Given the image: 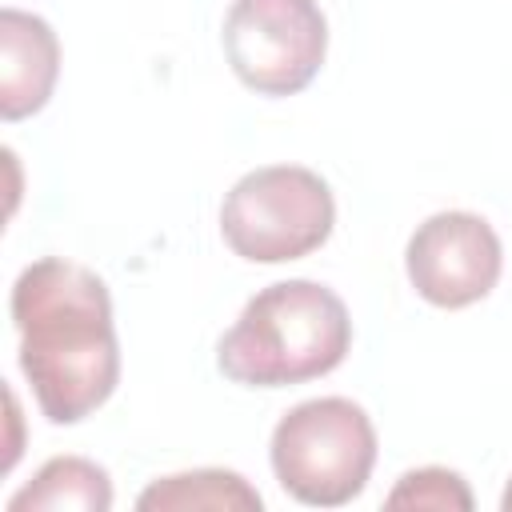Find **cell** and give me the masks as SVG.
Wrapping results in <instances>:
<instances>
[{"instance_id":"30bf717a","label":"cell","mask_w":512,"mask_h":512,"mask_svg":"<svg viewBox=\"0 0 512 512\" xmlns=\"http://www.w3.org/2000/svg\"><path fill=\"white\" fill-rule=\"evenodd\" d=\"M388 508H436V512H468L472 492L460 472L452 468H412L396 480V488L384 496Z\"/></svg>"},{"instance_id":"7a4b0ae2","label":"cell","mask_w":512,"mask_h":512,"mask_svg":"<svg viewBox=\"0 0 512 512\" xmlns=\"http://www.w3.org/2000/svg\"><path fill=\"white\" fill-rule=\"evenodd\" d=\"M352 348L344 300L316 280H280L260 288L224 332L216 364L228 380L284 388L328 376Z\"/></svg>"},{"instance_id":"6da1fadb","label":"cell","mask_w":512,"mask_h":512,"mask_svg":"<svg viewBox=\"0 0 512 512\" xmlns=\"http://www.w3.org/2000/svg\"><path fill=\"white\" fill-rule=\"evenodd\" d=\"M20 372L52 424H80L120 384L108 284L72 260L44 256L12 284Z\"/></svg>"},{"instance_id":"ba28073f","label":"cell","mask_w":512,"mask_h":512,"mask_svg":"<svg viewBox=\"0 0 512 512\" xmlns=\"http://www.w3.org/2000/svg\"><path fill=\"white\" fill-rule=\"evenodd\" d=\"M112 480L96 460L52 456L40 472L8 496V512H108Z\"/></svg>"},{"instance_id":"9c48e42d","label":"cell","mask_w":512,"mask_h":512,"mask_svg":"<svg viewBox=\"0 0 512 512\" xmlns=\"http://www.w3.org/2000/svg\"><path fill=\"white\" fill-rule=\"evenodd\" d=\"M260 492L232 468H192L152 480L140 496V512H260Z\"/></svg>"},{"instance_id":"8fae6325","label":"cell","mask_w":512,"mask_h":512,"mask_svg":"<svg viewBox=\"0 0 512 512\" xmlns=\"http://www.w3.org/2000/svg\"><path fill=\"white\" fill-rule=\"evenodd\" d=\"M500 508L512 512V480H508V488H504V496H500Z\"/></svg>"},{"instance_id":"52a82bcc","label":"cell","mask_w":512,"mask_h":512,"mask_svg":"<svg viewBox=\"0 0 512 512\" xmlns=\"http://www.w3.org/2000/svg\"><path fill=\"white\" fill-rule=\"evenodd\" d=\"M60 76V40L48 20L4 8L0 12V116L24 120L40 112Z\"/></svg>"},{"instance_id":"3957f363","label":"cell","mask_w":512,"mask_h":512,"mask_svg":"<svg viewBox=\"0 0 512 512\" xmlns=\"http://www.w3.org/2000/svg\"><path fill=\"white\" fill-rule=\"evenodd\" d=\"M272 472L280 488L312 508L356 500L376 464V428L348 396H316L288 408L272 428Z\"/></svg>"},{"instance_id":"277c9868","label":"cell","mask_w":512,"mask_h":512,"mask_svg":"<svg viewBox=\"0 0 512 512\" xmlns=\"http://www.w3.org/2000/svg\"><path fill=\"white\" fill-rule=\"evenodd\" d=\"M336 224L332 188L300 164H268L232 184L220 204L224 244L252 264H284L316 252Z\"/></svg>"},{"instance_id":"5b68a950","label":"cell","mask_w":512,"mask_h":512,"mask_svg":"<svg viewBox=\"0 0 512 512\" xmlns=\"http://www.w3.org/2000/svg\"><path fill=\"white\" fill-rule=\"evenodd\" d=\"M328 52V20L316 0H232L224 56L236 80L260 96H292L312 84Z\"/></svg>"},{"instance_id":"8992f818","label":"cell","mask_w":512,"mask_h":512,"mask_svg":"<svg viewBox=\"0 0 512 512\" xmlns=\"http://www.w3.org/2000/svg\"><path fill=\"white\" fill-rule=\"evenodd\" d=\"M404 268L412 288L436 308H468L484 300L504 268L492 224L476 212H436L408 236Z\"/></svg>"}]
</instances>
